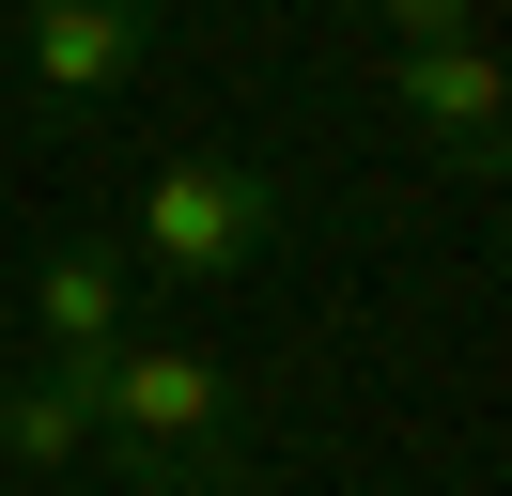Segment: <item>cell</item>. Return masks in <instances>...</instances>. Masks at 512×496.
<instances>
[{
    "label": "cell",
    "mask_w": 512,
    "mask_h": 496,
    "mask_svg": "<svg viewBox=\"0 0 512 496\" xmlns=\"http://www.w3.org/2000/svg\"><path fill=\"white\" fill-rule=\"evenodd\" d=\"M94 450V388H78V372H0V465H32V481H63V465Z\"/></svg>",
    "instance_id": "cell-6"
},
{
    "label": "cell",
    "mask_w": 512,
    "mask_h": 496,
    "mask_svg": "<svg viewBox=\"0 0 512 496\" xmlns=\"http://www.w3.org/2000/svg\"><path fill=\"white\" fill-rule=\"evenodd\" d=\"M280 233H295V186L264 171V155H171V171L140 186V217H125V264H156V279H249Z\"/></svg>",
    "instance_id": "cell-2"
},
{
    "label": "cell",
    "mask_w": 512,
    "mask_h": 496,
    "mask_svg": "<svg viewBox=\"0 0 512 496\" xmlns=\"http://www.w3.org/2000/svg\"><path fill=\"white\" fill-rule=\"evenodd\" d=\"M388 47H450V31H481V0H373Z\"/></svg>",
    "instance_id": "cell-7"
},
{
    "label": "cell",
    "mask_w": 512,
    "mask_h": 496,
    "mask_svg": "<svg viewBox=\"0 0 512 496\" xmlns=\"http://www.w3.org/2000/svg\"><path fill=\"white\" fill-rule=\"evenodd\" d=\"M94 434L125 450V496H233V357L218 341H109L94 372Z\"/></svg>",
    "instance_id": "cell-1"
},
{
    "label": "cell",
    "mask_w": 512,
    "mask_h": 496,
    "mask_svg": "<svg viewBox=\"0 0 512 496\" xmlns=\"http://www.w3.org/2000/svg\"><path fill=\"white\" fill-rule=\"evenodd\" d=\"M156 62V0H16V93L32 109H109Z\"/></svg>",
    "instance_id": "cell-3"
},
{
    "label": "cell",
    "mask_w": 512,
    "mask_h": 496,
    "mask_svg": "<svg viewBox=\"0 0 512 496\" xmlns=\"http://www.w3.org/2000/svg\"><path fill=\"white\" fill-rule=\"evenodd\" d=\"M32 341H47V372H94L109 341H125V248L109 233H63L32 264Z\"/></svg>",
    "instance_id": "cell-5"
},
{
    "label": "cell",
    "mask_w": 512,
    "mask_h": 496,
    "mask_svg": "<svg viewBox=\"0 0 512 496\" xmlns=\"http://www.w3.org/2000/svg\"><path fill=\"white\" fill-rule=\"evenodd\" d=\"M388 109H404V124H419V140H435L466 186H497L512 78H497V47H481V31H450V47H404V62H388Z\"/></svg>",
    "instance_id": "cell-4"
}]
</instances>
